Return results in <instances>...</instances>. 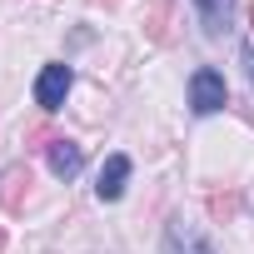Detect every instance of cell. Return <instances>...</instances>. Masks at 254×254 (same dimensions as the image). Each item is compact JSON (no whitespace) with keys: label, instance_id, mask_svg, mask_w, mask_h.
<instances>
[{"label":"cell","instance_id":"5b68a950","mask_svg":"<svg viewBox=\"0 0 254 254\" xmlns=\"http://www.w3.org/2000/svg\"><path fill=\"white\" fill-rule=\"evenodd\" d=\"M125 180H130V155H110L105 170H100V180H95V194L100 199H120L125 194Z\"/></svg>","mask_w":254,"mask_h":254},{"label":"cell","instance_id":"8fae6325","mask_svg":"<svg viewBox=\"0 0 254 254\" xmlns=\"http://www.w3.org/2000/svg\"><path fill=\"white\" fill-rule=\"evenodd\" d=\"M0 249H5V229H0Z\"/></svg>","mask_w":254,"mask_h":254},{"label":"cell","instance_id":"52a82bcc","mask_svg":"<svg viewBox=\"0 0 254 254\" xmlns=\"http://www.w3.org/2000/svg\"><path fill=\"white\" fill-rule=\"evenodd\" d=\"M194 5H199V15H204V30H209V35H219V30L229 25L234 0H194Z\"/></svg>","mask_w":254,"mask_h":254},{"label":"cell","instance_id":"6da1fadb","mask_svg":"<svg viewBox=\"0 0 254 254\" xmlns=\"http://www.w3.org/2000/svg\"><path fill=\"white\" fill-rule=\"evenodd\" d=\"M224 100H229V90H224L219 70H194L190 75V110L194 115H214V110H224Z\"/></svg>","mask_w":254,"mask_h":254},{"label":"cell","instance_id":"7c38bea8","mask_svg":"<svg viewBox=\"0 0 254 254\" xmlns=\"http://www.w3.org/2000/svg\"><path fill=\"white\" fill-rule=\"evenodd\" d=\"M249 25H254V5H249Z\"/></svg>","mask_w":254,"mask_h":254},{"label":"cell","instance_id":"9c48e42d","mask_svg":"<svg viewBox=\"0 0 254 254\" xmlns=\"http://www.w3.org/2000/svg\"><path fill=\"white\" fill-rule=\"evenodd\" d=\"M239 60H244V70H249V85H254V45H239Z\"/></svg>","mask_w":254,"mask_h":254},{"label":"cell","instance_id":"8992f818","mask_svg":"<svg viewBox=\"0 0 254 254\" xmlns=\"http://www.w3.org/2000/svg\"><path fill=\"white\" fill-rule=\"evenodd\" d=\"M45 160H50V170H55L60 180H75L80 165H85V155H80L75 140H50V145H45Z\"/></svg>","mask_w":254,"mask_h":254},{"label":"cell","instance_id":"ba28073f","mask_svg":"<svg viewBox=\"0 0 254 254\" xmlns=\"http://www.w3.org/2000/svg\"><path fill=\"white\" fill-rule=\"evenodd\" d=\"M170 5H175V0H155V5H150V20H145V30H150V40H170Z\"/></svg>","mask_w":254,"mask_h":254},{"label":"cell","instance_id":"277c9868","mask_svg":"<svg viewBox=\"0 0 254 254\" xmlns=\"http://www.w3.org/2000/svg\"><path fill=\"white\" fill-rule=\"evenodd\" d=\"M30 199V170L25 165H5L0 170V204L5 209H25Z\"/></svg>","mask_w":254,"mask_h":254},{"label":"cell","instance_id":"30bf717a","mask_svg":"<svg viewBox=\"0 0 254 254\" xmlns=\"http://www.w3.org/2000/svg\"><path fill=\"white\" fill-rule=\"evenodd\" d=\"M90 5H105V10H115V5H120V0H90Z\"/></svg>","mask_w":254,"mask_h":254},{"label":"cell","instance_id":"3957f363","mask_svg":"<svg viewBox=\"0 0 254 254\" xmlns=\"http://www.w3.org/2000/svg\"><path fill=\"white\" fill-rule=\"evenodd\" d=\"M165 254H214V249H209V239H204L194 224L170 219V224H165Z\"/></svg>","mask_w":254,"mask_h":254},{"label":"cell","instance_id":"7a4b0ae2","mask_svg":"<svg viewBox=\"0 0 254 254\" xmlns=\"http://www.w3.org/2000/svg\"><path fill=\"white\" fill-rule=\"evenodd\" d=\"M70 85H75L70 65H45L40 80H35V105H40V110H60L65 95H70Z\"/></svg>","mask_w":254,"mask_h":254}]
</instances>
